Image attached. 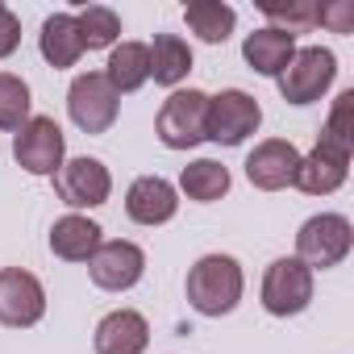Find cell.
<instances>
[{
    "label": "cell",
    "instance_id": "obj_15",
    "mask_svg": "<svg viewBox=\"0 0 354 354\" xmlns=\"http://www.w3.org/2000/svg\"><path fill=\"white\" fill-rule=\"evenodd\" d=\"M92 346H96V354H146L150 321L138 308H113L100 317Z\"/></svg>",
    "mask_w": 354,
    "mask_h": 354
},
{
    "label": "cell",
    "instance_id": "obj_24",
    "mask_svg": "<svg viewBox=\"0 0 354 354\" xmlns=\"http://www.w3.org/2000/svg\"><path fill=\"white\" fill-rule=\"evenodd\" d=\"M30 84L13 71H0V129L17 133L30 121Z\"/></svg>",
    "mask_w": 354,
    "mask_h": 354
},
{
    "label": "cell",
    "instance_id": "obj_28",
    "mask_svg": "<svg viewBox=\"0 0 354 354\" xmlns=\"http://www.w3.org/2000/svg\"><path fill=\"white\" fill-rule=\"evenodd\" d=\"M317 21L321 26H333L337 34H350L354 30V9L346 5V0H337V5H329V9H317Z\"/></svg>",
    "mask_w": 354,
    "mask_h": 354
},
{
    "label": "cell",
    "instance_id": "obj_19",
    "mask_svg": "<svg viewBox=\"0 0 354 354\" xmlns=\"http://www.w3.org/2000/svg\"><path fill=\"white\" fill-rule=\"evenodd\" d=\"M150 50V80L158 88H180L192 71V46L180 34H154Z\"/></svg>",
    "mask_w": 354,
    "mask_h": 354
},
{
    "label": "cell",
    "instance_id": "obj_26",
    "mask_svg": "<svg viewBox=\"0 0 354 354\" xmlns=\"http://www.w3.org/2000/svg\"><path fill=\"white\" fill-rule=\"evenodd\" d=\"M267 21H275L271 30H283L296 38V30H313L317 26V5L313 0H296V5H275V0H267V5H259Z\"/></svg>",
    "mask_w": 354,
    "mask_h": 354
},
{
    "label": "cell",
    "instance_id": "obj_4",
    "mask_svg": "<svg viewBox=\"0 0 354 354\" xmlns=\"http://www.w3.org/2000/svg\"><path fill=\"white\" fill-rule=\"evenodd\" d=\"M263 125V109L250 92L242 88H225L217 96H209V113H205V142L217 146H242L250 133H259Z\"/></svg>",
    "mask_w": 354,
    "mask_h": 354
},
{
    "label": "cell",
    "instance_id": "obj_14",
    "mask_svg": "<svg viewBox=\"0 0 354 354\" xmlns=\"http://www.w3.org/2000/svg\"><path fill=\"white\" fill-rule=\"evenodd\" d=\"M175 213H180V192L175 184H167L162 175H138L125 192V217L138 225H167Z\"/></svg>",
    "mask_w": 354,
    "mask_h": 354
},
{
    "label": "cell",
    "instance_id": "obj_9",
    "mask_svg": "<svg viewBox=\"0 0 354 354\" xmlns=\"http://www.w3.org/2000/svg\"><path fill=\"white\" fill-rule=\"evenodd\" d=\"M55 196L67 209H100L113 196V175L100 158H67L55 171Z\"/></svg>",
    "mask_w": 354,
    "mask_h": 354
},
{
    "label": "cell",
    "instance_id": "obj_23",
    "mask_svg": "<svg viewBox=\"0 0 354 354\" xmlns=\"http://www.w3.org/2000/svg\"><path fill=\"white\" fill-rule=\"evenodd\" d=\"M75 26H80V42L84 50H113L117 38H121V17L109 9V5H88L75 13Z\"/></svg>",
    "mask_w": 354,
    "mask_h": 354
},
{
    "label": "cell",
    "instance_id": "obj_1",
    "mask_svg": "<svg viewBox=\"0 0 354 354\" xmlns=\"http://www.w3.org/2000/svg\"><path fill=\"white\" fill-rule=\"evenodd\" d=\"M188 304L201 317H230L246 292L242 263L234 254H205L188 267Z\"/></svg>",
    "mask_w": 354,
    "mask_h": 354
},
{
    "label": "cell",
    "instance_id": "obj_2",
    "mask_svg": "<svg viewBox=\"0 0 354 354\" xmlns=\"http://www.w3.org/2000/svg\"><path fill=\"white\" fill-rule=\"evenodd\" d=\"M205 113H209V92L201 88H175L158 117H154V133L167 150H192L205 142Z\"/></svg>",
    "mask_w": 354,
    "mask_h": 354
},
{
    "label": "cell",
    "instance_id": "obj_16",
    "mask_svg": "<svg viewBox=\"0 0 354 354\" xmlns=\"http://www.w3.org/2000/svg\"><path fill=\"white\" fill-rule=\"evenodd\" d=\"M100 234H104V230H100L92 217L67 213V217H59V221L50 225V254L63 259V263H88V259L96 254V246L104 242Z\"/></svg>",
    "mask_w": 354,
    "mask_h": 354
},
{
    "label": "cell",
    "instance_id": "obj_5",
    "mask_svg": "<svg viewBox=\"0 0 354 354\" xmlns=\"http://www.w3.org/2000/svg\"><path fill=\"white\" fill-rule=\"evenodd\" d=\"M333 80H337V59H333V50H325V46H304V50L292 55V63L283 67V75H279L275 84H279V96H283L288 104H313V100H321V96L333 88Z\"/></svg>",
    "mask_w": 354,
    "mask_h": 354
},
{
    "label": "cell",
    "instance_id": "obj_21",
    "mask_svg": "<svg viewBox=\"0 0 354 354\" xmlns=\"http://www.w3.org/2000/svg\"><path fill=\"white\" fill-rule=\"evenodd\" d=\"M230 167L225 162H217V158H196V162H188L184 171H180V192L188 196V201H196V205H213V201H221L225 192H230Z\"/></svg>",
    "mask_w": 354,
    "mask_h": 354
},
{
    "label": "cell",
    "instance_id": "obj_7",
    "mask_svg": "<svg viewBox=\"0 0 354 354\" xmlns=\"http://www.w3.org/2000/svg\"><path fill=\"white\" fill-rule=\"evenodd\" d=\"M13 158L21 171L30 175H50L67 162V138L59 129L55 117H30L17 133H13Z\"/></svg>",
    "mask_w": 354,
    "mask_h": 354
},
{
    "label": "cell",
    "instance_id": "obj_3",
    "mask_svg": "<svg viewBox=\"0 0 354 354\" xmlns=\"http://www.w3.org/2000/svg\"><path fill=\"white\" fill-rule=\"evenodd\" d=\"M350 246H354V225L342 213H317L296 234V259L308 271H329V267L346 263Z\"/></svg>",
    "mask_w": 354,
    "mask_h": 354
},
{
    "label": "cell",
    "instance_id": "obj_18",
    "mask_svg": "<svg viewBox=\"0 0 354 354\" xmlns=\"http://www.w3.org/2000/svg\"><path fill=\"white\" fill-rule=\"evenodd\" d=\"M38 50H42V59H46L55 71H67V67H75V63H80V55H84V42H80L75 13H50V17L42 21Z\"/></svg>",
    "mask_w": 354,
    "mask_h": 354
},
{
    "label": "cell",
    "instance_id": "obj_29",
    "mask_svg": "<svg viewBox=\"0 0 354 354\" xmlns=\"http://www.w3.org/2000/svg\"><path fill=\"white\" fill-rule=\"evenodd\" d=\"M0 5H5V0H0Z\"/></svg>",
    "mask_w": 354,
    "mask_h": 354
},
{
    "label": "cell",
    "instance_id": "obj_27",
    "mask_svg": "<svg viewBox=\"0 0 354 354\" xmlns=\"http://www.w3.org/2000/svg\"><path fill=\"white\" fill-rule=\"evenodd\" d=\"M17 46H21V21L9 5H0V59L17 55Z\"/></svg>",
    "mask_w": 354,
    "mask_h": 354
},
{
    "label": "cell",
    "instance_id": "obj_11",
    "mask_svg": "<svg viewBox=\"0 0 354 354\" xmlns=\"http://www.w3.org/2000/svg\"><path fill=\"white\" fill-rule=\"evenodd\" d=\"M88 275L96 288L104 292H129L142 283L146 275V250L138 242H125V238H113V242H100L96 254L88 259Z\"/></svg>",
    "mask_w": 354,
    "mask_h": 354
},
{
    "label": "cell",
    "instance_id": "obj_13",
    "mask_svg": "<svg viewBox=\"0 0 354 354\" xmlns=\"http://www.w3.org/2000/svg\"><path fill=\"white\" fill-rule=\"evenodd\" d=\"M346 175H350V154L317 138V146L308 154H300L292 188H300L304 196H329L346 184Z\"/></svg>",
    "mask_w": 354,
    "mask_h": 354
},
{
    "label": "cell",
    "instance_id": "obj_20",
    "mask_svg": "<svg viewBox=\"0 0 354 354\" xmlns=\"http://www.w3.org/2000/svg\"><path fill=\"white\" fill-rule=\"evenodd\" d=\"M104 80L113 84L117 96L138 92V88L150 80V50H146V42H117V46L109 50Z\"/></svg>",
    "mask_w": 354,
    "mask_h": 354
},
{
    "label": "cell",
    "instance_id": "obj_22",
    "mask_svg": "<svg viewBox=\"0 0 354 354\" xmlns=\"http://www.w3.org/2000/svg\"><path fill=\"white\" fill-rule=\"evenodd\" d=\"M184 21H188V30H192L201 42L217 46V42H225V38L234 34L238 13L225 5V0H188V5H184Z\"/></svg>",
    "mask_w": 354,
    "mask_h": 354
},
{
    "label": "cell",
    "instance_id": "obj_8",
    "mask_svg": "<svg viewBox=\"0 0 354 354\" xmlns=\"http://www.w3.org/2000/svg\"><path fill=\"white\" fill-rule=\"evenodd\" d=\"M313 288H317L313 271L296 254L292 259L283 254L263 271V308L271 317H296L313 304Z\"/></svg>",
    "mask_w": 354,
    "mask_h": 354
},
{
    "label": "cell",
    "instance_id": "obj_6",
    "mask_svg": "<svg viewBox=\"0 0 354 354\" xmlns=\"http://www.w3.org/2000/svg\"><path fill=\"white\" fill-rule=\"evenodd\" d=\"M67 113L84 133H109L121 113V96L104 80V71H84L67 88Z\"/></svg>",
    "mask_w": 354,
    "mask_h": 354
},
{
    "label": "cell",
    "instance_id": "obj_17",
    "mask_svg": "<svg viewBox=\"0 0 354 354\" xmlns=\"http://www.w3.org/2000/svg\"><path fill=\"white\" fill-rule=\"evenodd\" d=\"M292 55H296V38L283 30H271V26L246 34V42H242V59L250 63V71H259L267 80H279L283 67L292 63Z\"/></svg>",
    "mask_w": 354,
    "mask_h": 354
},
{
    "label": "cell",
    "instance_id": "obj_12",
    "mask_svg": "<svg viewBox=\"0 0 354 354\" xmlns=\"http://www.w3.org/2000/svg\"><path fill=\"white\" fill-rule=\"evenodd\" d=\"M296 167H300V150L288 138H267L246 154V180L259 192H279L296 180Z\"/></svg>",
    "mask_w": 354,
    "mask_h": 354
},
{
    "label": "cell",
    "instance_id": "obj_10",
    "mask_svg": "<svg viewBox=\"0 0 354 354\" xmlns=\"http://www.w3.org/2000/svg\"><path fill=\"white\" fill-rule=\"evenodd\" d=\"M46 317V288L26 267H0V325L30 329Z\"/></svg>",
    "mask_w": 354,
    "mask_h": 354
},
{
    "label": "cell",
    "instance_id": "obj_25",
    "mask_svg": "<svg viewBox=\"0 0 354 354\" xmlns=\"http://www.w3.org/2000/svg\"><path fill=\"white\" fill-rule=\"evenodd\" d=\"M321 142H329V146H337V150H354V92L346 88V92H337V100H333V109H329V121H325V129H321Z\"/></svg>",
    "mask_w": 354,
    "mask_h": 354
}]
</instances>
